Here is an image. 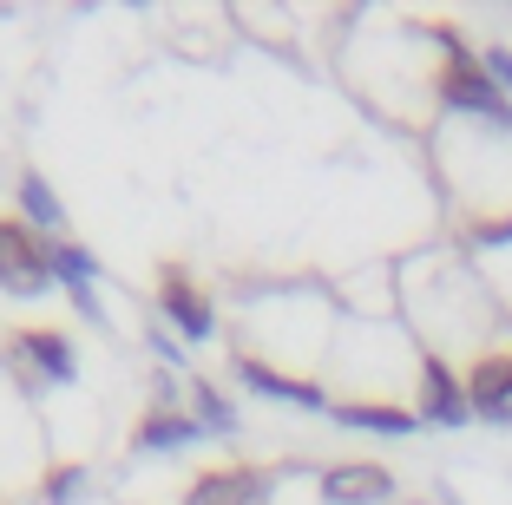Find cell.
<instances>
[{
	"mask_svg": "<svg viewBox=\"0 0 512 505\" xmlns=\"http://www.w3.org/2000/svg\"><path fill=\"white\" fill-rule=\"evenodd\" d=\"M46 283H53V243L27 217H0V289L40 296Z\"/></svg>",
	"mask_w": 512,
	"mask_h": 505,
	"instance_id": "cell-1",
	"label": "cell"
},
{
	"mask_svg": "<svg viewBox=\"0 0 512 505\" xmlns=\"http://www.w3.org/2000/svg\"><path fill=\"white\" fill-rule=\"evenodd\" d=\"M440 99L460 105V112H473V119H493V125H506V132H512V99L486 79V66L473 60V53H460V46H453V60L440 66Z\"/></svg>",
	"mask_w": 512,
	"mask_h": 505,
	"instance_id": "cell-2",
	"label": "cell"
},
{
	"mask_svg": "<svg viewBox=\"0 0 512 505\" xmlns=\"http://www.w3.org/2000/svg\"><path fill=\"white\" fill-rule=\"evenodd\" d=\"M158 302H165V315L184 328V335H191V342H204V335L217 328V309H211V296H204V289H197V283L184 276L178 263H165V269H158Z\"/></svg>",
	"mask_w": 512,
	"mask_h": 505,
	"instance_id": "cell-3",
	"label": "cell"
},
{
	"mask_svg": "<svg viewBox=\"0 0 512 505\" xmlns=\"http://www.w3.org/2000/svg\"><path fill=\"white\" fill-rule=\"evenodd\" d=\"M467 407L493 427H512V355H486L467 368Z\"/></svg>",
	"mask_w": 512,
	"mask_h": 505,
	"instance_id": "cell-4",
	"label": "cell"
},
{
	"mask_svg": "<svg viewBox=\"0 0 512 505\" xmlns=\"http://www.w3.org/2000/svg\"><path fill=\"white\" fill-rule=\"evenodd\" d=\"M467 414H473L467 407V381H453L447 361L427 355V368H421V420L427 427H460Z\"/></svg>",
	"mask_w": 512,
	"mask_h": 505,
	"instance_id": "cell-5",
	"label": "cell"
},
{
	"mask_svg": "<svg viewBox=\"0 0 512 505\" xmlns=\"http://www.w3.org/2000/svg\"><path fill=\"white\" fill-rule=\"evenodd\" d=\"M263 479L270 473H250V466H224V473H197L184 505H256L263 499Z\"/></svg>",
	"mask_w": 512,
	"mask_h": 505,
	"instance_id": "cell-6",
	"label": "cell"
},
{
	"mask_svg": "<svg viewBox=\"0 0 512 505\" xmlns=\"http://www.w3.org/2000/svg\"><path fill=\"white\" fill-rule=\"evenodd\" d=\"M14 355L27 361L40 381H73V342H66L60 328H20Z\"/></svg>",
	"mask_w": 512,
	"mask_h": 505,
	"instance_id": "cell-7",
	"label": "cell"
},
{
	"mask_svg": "<svg viewBox=\"0 0 512 505\" xmlns=\"http://www.w3.org/2000/svg\"><path fill=\"white\" fill-rule=\"evenodd\" d=\"M243 387H256V394H270V401H289V407H329V394H322V381H296V374L270 368V361H237Z\"/></svg>",
	"mask_w": 512,
	"mask_h": 505,
	"instance_id": "cell-8",
	"label": "cell"
},
{
	"mask_svg": "<svg viewBox=\"0 0 512 505\" xmlns=\"http://www.w3.org/2000/svg\"><path fill=\"white\" fill-rule=\"evenodd\" d=\"M388 492H394V479L381 466H335V473H322V499H335V505H381Z\"/></svg>",
	"mask_w": 512,
	"mask_h": 505,
	"instance_id": "cell-9",
	"label": "cell"
},
{
	"mask_svg": "<svg viewBox=\"0 0 512 505\" xmlns=\"http://www.w3.org/2000/svg\"><path fill=\"white\" fill-rule=\"evenodd\" d=\"M53 276H60V283L73 289L79 315H99V302H92V276H99L92 250H79V243H53Z\"/></svg>",
	"mask_w": 512,
	"mask_h": 505,
	"instance_id": "cell-10",
	"label": "cell"
},
{
	"mask_svg": "<svg viewBox=\"0 0 512 505\" xmlns=\"http://www.w3.org/2000/svg\"><path fill=\"white\" fill-rule=\"evenodd\" d=\"M197 414H171V407H151L145 414V427H138V446L145 453H171V446H191L197 440Z\"/></svg>",
	"mask_w": 512,
	"mask_h": 505,
	"instance_id": "cell-11",
	"label": "cell"
},
{
	"mask_svg": "<svg viewBox=\"0 0 512 505\" xmlns=\"http://www.w3.org/2000/svg\"><path fill=\"white\" fill-rule=\"evenodd\" d=\"M335 420H342V427H362V433H414V414H407V407H388V401H342L335 407Z\"/></svg>",
	"mask_w": 512,
	"mask_h": 505,
	"instance_id": "cell-12",
	"label": "cell"
},
{
	"mask_svg": "<svg viewBox=\"0 0 512 505\" xmlns=\"http://www.w3.org/2000/svg\"><path fill=\"white\" fill-rule=\"evenodd\" d=\"M20 210H27V223L40 230V237L53 230V223H60V197L46 191V178H33V171L20 178Z\"/></svg>",
	"mask_w": 512,
	"mask_h": 505,
	"instance_id": "cell-13",
	"label": "cell"
},
{
	"mask_svg": "<svg viewBox=\"0 0 512 505\" xmlns=\"http://www.w3.org/2000/svg\"><path fill=\"white\" fill-rule=\"evenodd\" d=\"M197 427H204V433H211V427H217V433L237 427V407H230L217 387H204V381H197Z\"/></svg>",
	"mask_w": 512,
	"mask_h": 505,
	"instance_id": "cell-14",
	"label": "cell"
},
{
	"mask_svg": "<svg viewBox=\"0 0 512 505\" xmlns=\"http://www.w3.org/2000/svg\"><path fill=\"white\" fill-rule=\"evenodd\" d=\"M79 479H86L79 466H60V473H46V486H40V505H66V499L79 492Z\"/></svg>",
	"mask_w": 512,
	"mask_h": 505,
	"instance_id": "cell-15",
	"label": "cell"
},
{
	"mask_svg": "<svg viewBox=\"0 0 512 505\" xmlns=\"http://www.w3.org/2000/svg\"><path fill=\"white\" fill-rule=\"evenodd\" d=\"M480 66H486V79H493V86L512 99V53H506V46H486V53H480Z\"/></svg>",
	"mask_w": 512,
	"mask_h": 505,
	"instance_id": "cell-16",
	"label": "cell"
}]
</instances>
